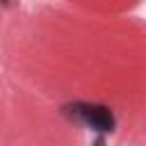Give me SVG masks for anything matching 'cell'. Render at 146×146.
<instances>
[{
    "label": "cell",
    "instance_id": "obj_1",
    "mask_svg": "<svg viewBox=\"0 0 146 146\" xmlns=\"http://www.w3.org/2000/svg\"><path fill=\"white\" fill-rule=\"evenodd\" d=\"M64 114L91 130L98 132H112L116 121L110 107L105 105H89V103H73V105H64Z\"/></svg>",
    "mask_w": 146,
    "mask_h": 146
},
{
    "label": "cell",
    "instance_id": "obj_2",
    "mask_svg": "<svg viewBox=\"0 0 146 146\" xmlns=\"http://www.w3.org/2000/svg\"><path fill=\"white\" fill-rule=\"evenodd\" d=\"M94 146H105V139H103V137H98V139L94 141Z\"/></svg>",
    "mask_w": 146,
    "mask_h": 146
}]
</instances>
